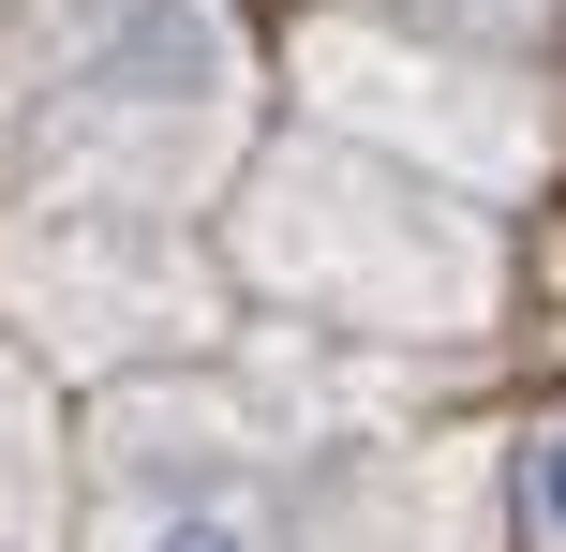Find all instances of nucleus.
<instances>
[{"mask_svg": "<svg viewBox=\"0 0 566 552\" xmlns=\"http://www.w3.org/2000/svg\"><path fill=\"white\" fill-rule=\"evenodd\" d=\"M105 552H283V538H269V508L239 493V478H209V493H149V508H119Z\"/></svg>", "mask_w": 566, "mask_h": 552, "instance_id": "obj_4", "label": "nucleus"}, {"mask_svg": "<svg viewBox=\"0 0 566 552\" xmlns=\"http://www.w3.org/2000/svg\"><path fill=\"white\" fill-rule=\"evenodd\" d=\"M239 254L313 314H373V329H478L492 314V225L432 179L373 165L358 135L283 149L239 209Z\"/></svg>", "mask_w": 566, "mask_h": 552, "instance_id": "obj_1", "label": "nucleus"}, {"mask_svg": "<svg viewBox=\"0 0 566 552\" xmlns=\"http://www.w3.org/2000/svg\"><path fill=\"white\" fill-rule=\"evenodd\" d=\"M313 90H328L343 135H373V165L432 179V195H507V179L537 165V105H522L492 60H432V45L328 30V45H313Z\"/></svg>", "mask_w": 566, "mask_h": 552, "instance_id": "obj_2", "label": "nucleus"}, {"mask_svg": "<svg viewBox=\"0 0 566 552\" xmlns=\"http://www.w3.org/2000/svg\"><path fill=\"white\" fill-rule=\"evenodd\" d=\"M75 119L119 149H224L239 135V45L209 0H149L75 60Z\"/></svg>", "mask_w": 566, "mask_h": 552, "instance_id": "obj_3", "label": "nucleus"}, {"mask_svg": "<svg viewBox=\"0 0 566 552\" xmlns=\"http://www.w3.org/2000/svg\"><path fill=\"white\" fill-rule=\"evenodd\" d=\"M522 538H537V552H566V418L522 448Z\"/></svg>", "mask_w": 566, "mask_h": 552, "instance_id": "obj_5", "label": "nucleus"}]
</instances>
